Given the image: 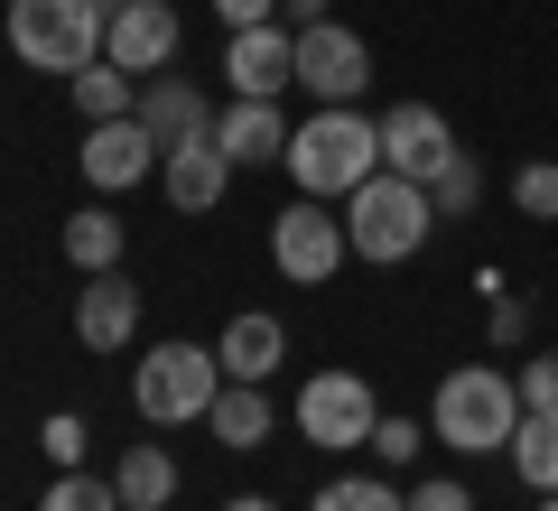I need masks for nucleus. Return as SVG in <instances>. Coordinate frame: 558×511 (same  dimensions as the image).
Instances as JSON below:
<instances>
[{
    "instance_id": "obj_1",
    "label": "nucleus",
    "mask_w": 558,
    "mask_h": 511,
    "mask_svg": "<svg viewBox=\"0 0 558 511\" xmlns=\"http://www.w3.org/2000/svg\"><path fill=\"white\" fill-rule=\"evenodd\" d=\"M279 168L299 178V196L344 205V196L381 168V121H363L354 102H317V112L289 131V158H279Z\"/></svg>"
},
{
    "instance_id": "obj_2",
    "label": "nucleus",
    "mask_w": 558,
    "mask_h": 511,
    "mask_svg": "<svg viewBox=\"0 0 558 511\" xmlns=\"http://www.w3.org/2000/svg\"><path fill=\"white\" fill-rule=\"evenodd\" d=\"M428 233H438V205H428V186H418V178L373 168V178L344 196V242H354V260H373V270L418 260V252H428Z\"/></svg>"
},
{
    "instance_id": "obj_3",
    "label": "nucleus",
    "mask_w": 558,
    "mask_h": 511,
    "mask_svg": "<svg viewBox=\"0 0 558 511\" xmlns=\"http://www.w3.org/2000/svg\"><path fill=\"white\" fill-rule=\"evenodd\" d=\"M521 428V381L494 373V363H465V373L438 381V400H428V437L457 455H502Z\"/></svg>"
},
{
    "instance_id": "obj_4",
    "label": "nucleus",
    "mask_w": 558,
    "mask_h": 511,
    "mask_svg": "<svg viewBox=\"0 0 558 511\" xmlns=\"http://www.w3.org/2000/svg\"><path fill=\"white\" fill-rule=\"evenodd\" d=\"M0 38L20 47V65H38V75H84L102 57V38H112V10L102 0H10Z\"/></svg>"
},
{
    "instance_id": "obj_5",
    "label": "nucleus",
    "mask_w": 558,
    "mask_h": 511,
    "mask_svg": "<svg viewBox=\"0 0 558 511\" xmlns=\"http://www.w3.org/2000/svg\"><path fill=\"white\" fill-rule=\"evenodd\" d=\"M215 391H223L215 344H149L140 373H131V400H140L149 428H186V418H205V410H215Z\"/></svg>"
},
{
    "instance_id": "obj_6",
    "label": "nucleus",
    "mask_w": 558,
    "mask_h": 511,
    "mask_svg": "<svg viewBox=\"0 0 558 511\" xmlns=\"http://www.w3.org/2000/svg\"><path fill=\"white\" fill-rule=\"evenodd\" d=\"M270 260H279V279L326 289V279L354 260V242H344V215H336V205H317V196H299L289 215L270 223Z\"/></svg>"
},
{
    "instance_id": "obj_7",
    "label": "nucleus",
    "mask_w": 558,
    "mask_h": 511,
    "mask_svg": "<svg viewBox=\"0 0 558 511\" xmlns=\"http://www.w3.org/2000/svg\"><path fill=\"white\" fill-rule=\"evenodd\" d=\"M373 428H381V400H373V381L363 373H317L299 391V437L307 447H373Z\"/></svg>"
},
{
    "instance_id": "obj_8",
    "label": "nucleus",
    "mask_w": 558,
    "mask_h": 511,
    "mask_svg": "<svg viewBox=\"0 0 558 511\" xmlns=\"http://www.w3.org/2000/svg\"><path fill=\"white\" fill-rule=\"evenodd\" d=\"M84 186L94 196H121V186H140V178H159V139H149V121L140 112H121V121H84Z\"/></svg>"
},
{
    "instance_id": "obj_9",
    "label": "nucleus",
    "mask_w": 558,
    "mask_h": 511,
    "mask_svg": "<svg viewBox=\"0 0 558 511\" xmlns=\"http://www.w3.org/2000/svg\"><path fill=\"white\" fill-rule=\"evenodd\" d=\"M223 84H233L242 102H279L299 84V28H279V20L233 28V38H223Z\"/></svg>"
},
{
    "instance_id": "obj_10",
    "label": "nucleus",
    "mask_w": 558,
    "mask_h": 511,
    "mask_svg": "<svg viewBox=\"0 0 558 511\" xmlns=\"http://www.w3.org/2000/svg\"><path fill=\"white\" fill-rule=\"evenodd\" d=\"M447 158H457V131H447L438 102H391V112H381V168H391V178L428 186Z\"/></svg>"
},
{
    "instance_id": "obj_11",
    "label": "nucleus",
    "mask_w": 558,
    "mask_h": 511,
    "mask_svg": "<svg viewBox=\"0 0 558 511\" xmlns=\"http://www.w3.org/2000/svg\"><path fill=\"white\" fill-rule=\"evenodd\" d=\"M299 84L317 102H354L363 84H373V47H363L354 28H336V20L299 28Z\"/></svg>"
},
{
    "instance_id": "obj_12",
    "label": "nucleus",
    "mask_w": 558,
    "mask_h": 511,
    "mask_svg": "<svg viewBox=\"0 0 558 511\" xmlns=\"http://www.w3.org/2000/svg\"><path fill=\"white\" fill-rule=\"evenodd\" d=\"M102 57L121 65V75H168L178 65V10L168 0H131V10H112V38H102Z\"/></svg>"
},
{
    "instance_id": "obj_13",
    "label": "nucleus",
    "mask_w": 558,
    "mask_h": 511,
    "mask_svg": "<svg viewBox=\"0 0 558 511\" xmlns=\"http://www.w3.org/2000/svg\"><path fill=\"white\" fill-rule=\"evenodd\" d=\"M131 334H140V289L121 270H94L84 297H75V344H84V354H121Z\"/></svg>"
},
{
    "instance_id": "obj_14",
    "label": "nucleus",
    "mask_w": 558,
    "mask_h": 511,
    "mask_svg": "<svg viewBox=\"0 0 558 511\" xmlns=\"http://www.w3.org/2000/svg\"><path fill=\"white\" fill-rule=\"evenodd\" d=\"M140 121H149V139H159V149L215 139V112H205V94H196L186 75H149V84H140Z\"/></svg>"
},
{
    "instance_id": "obj_15",
    "label": "nucleus",
    "mask_w": 558,
    "mask_h": 511,
    "mask_svg": "<svg viewBox=\"0 0 558 511\" xmlns=\"http://www.w3.org/2000/svg\"><path fill=\"white\" fill-rule=\"evenodd\" d=\"M279 354H289V326H279V316H260V307H242L233 326L215 334L223 381H270V373H279Z\"/></svg>"
},
{
    "instance_id": "obj_16",
    "label": "nucleus",
    "mask_w": 558,
    "mask_h": 511,
    "mask_svg": "<svg viewBox=\"0 0 558 511\" xmlns=\"http://www.w3.org/2000/svg\"><path fill=\"white\" fill-rule=\"evenodd\" d=\"M215 149L233 158V168H270V158H289V121H279V102H242L233 112H215Z\"/></svg>"
},
{
    "instance_id": "obj_17",
    "label": "nucleus",
    "mask_w": 558,
    "mask_h": 511,
    "mask_svg": "<svg viewBox=\"0 0 558 511\" xmlns=\"http://www.w3.org/2000/svg\"><path fill=\"white\" fill-rule=\"evenodd\" d=\"M159 168H168V205H178V215H215L223 178H233V158H223L215 139H186V149H168Z\"/></svg>"
},
{
    "instance_id": "obj_18",
    "label": "nucleus",
    "mask_w": 558,
    "mask_h": 511,
    "mask_svg": "<svg viewBox=\"0 0 558 511\" xmlns=\"http://www.w3.org/2000/svg\"><path fill=\"white\" fill-rule=\"evenodd\" d=\"M205 428H215V447H260V437H270V391H260V381H223L215 391V410H205Z\"/></svg>"
},
{
    "instance_id": "obj_19",
    "label": "nucleus",
    "mask_w": 558,
    "mask_h": 511,
    "mask_svg": "<svg viewBox=\"0 0 558 511\" xmlns=\"http://www.w3.org/2000/svg\"><path fill=\"white\" fill-rule=\"evenodd\" d=\"M112 484H121V511H168L178 502V455L168 447H131Z\"/></svg>"
},
{
    "instance_id": "obj_20",
    "label": "nucleus",
    "mask_w": 558,
    "mask_h": 511,
    "mask_svg": "<svg viewBox=\"0 0 558 511\" xmlns=\"http://www.w3.org/2000/svg\"><path fill=\"white\" fill-rule=\"evenodd\" d=\"M512 474L531 492H558V410H521V428H512Z\"/></svg>"
},
{
    "instance_id": "obj_21",
    "label": "nucleus",
    "mask_w": 558,
    "mask_h": 511,
    "mask_svg": "<svg viewBox=\"0 0 558 511\" xmlns=\"http://www.w3.org/2000/svg\"><path fill=\"white\" fill-rule=\"evenodd\" d=\"M65 84H75V112H84V121H121V112H140V75H121L112 57H94L84 75H65Z\"/></svg>"
},
{
    "instance_id": "obj_22",
    "label": "nucleus",
    "mask_w": 558,
    "mask_h": 511,
    "mask_svg": "<svg viewBox=\"0 0 558 511\" xmlns=\"http://www.w3.org/2000/svg\"><path fill=\"white\" fill-rule=\"evenodd\" d=\"M65 260H75L84 279H94V270H121V223L102 215V205H84V215H65Z\"/></svg>"
},
{
    "instance_id": "obj_23",
    "label": "nucleus",
    "mask_w": 558,
    "mask_h": 511,
    "mask_svg": "<svg viewBox=\"0 0 558 511\" xmlns=\"http://www.w3.org/2000/svg\"><path fill=\"white\" fill-rule=\"evenodd\" d=\"M317 511H410V492L381 474H336V484H317Z\"/></svg>"
},
{
    "instance_id": "obj_24",
    "label": "nucleus",
    "mask_w": 558,
    "mask_h": 511,
    "mask_svg": "<svg viewBox=\"0 0 558 511\" xmlns=\"http://www.w3.org/2000/svg\"><path fill=\"white\" fill-rule=\"evenodd\" d=\"M38 511H121V484H102V474L65 465L57 484H47V502H38Z\"/></svg>"
},
{
    "instance_id": "obj_25",
    "label": "nucleus",
    "mask_w": 558,
    "mask_h": 511,
    "mask_svg": "<svg viewBox=\"0 0 558 511\" xmlns=\"http://www.w3.org/2000/svg\"><path fill=\"white\" fill-rule=\"evenodd\" d=\"M475 196H484V168L457 149V158L438 168V178H428V205H438V223H447V215H475Z\"/></svg>"
},
{
    "instance_id": "obj_26",
    "label": "nucleus",
    "mask_w": 558,
    "mask_h": 511,
    "mask_svg": "<svg viewBox=\"0 0 558 511\" xmlns=\"http://www.w3.org/2000/svg\"><path fill=\"white\" fill-rule=\"evenodd\" d=\"M512 205L531 223H558V158H531V168H521L512 178Z\"/></svg>"
},
{
    "instance_id": "obj_27",
    "label": "nucleus",
    "mask_w": 558,
    "mask_h": 511,
    "mask_svg": "<svg viewBox=\"0 0 558 511\" xmlns=\"http://www.w3.org/2000/svg\"><path fill=\"white\" fill-rule=\"evenodd\" d=\"M38 447H47V465H57V474H65V465H84V418H75V410H57Z\"/></svg>"
},
{
    "instance_id": "obj_28",
    "label": "nucleus",
    "mask_w": 558,
    "mask_h": 511,
    "mask_svg": "<svg viewBox=\"0 0 558 511\" xmlns=\"http://www.w3.org/2000/svg\"><path fill=\"white\" fill-rule=\"evenodd\" d=\"M512 381H521V410H558V354H531Z\"/></svg>"
},
{
    "instance_id": "obj_29",
    "label": "nucleus",
    "mask_w": 558,
    "mask_h": 511,
    "mask_svg": "<svg viewBox=\"0 0 558 511\" xmlns=\"http://www.w3.org/2000/svg\"><path fill=\"white\" fill-rule=\"evenodd\" d=\"M410 511H475V492H465L457 474H438V484H418V492H410Z\"/></svg>"
},
{
    "instance_id": "obj_30",
    "label": "nucleus",
    "mask_w": 558,
    "mask_h": 511,
    "mask_svg": "<svg viewBox=\"0 0 558 511\" xmlns=\"http://www.w3.org/2000/svg\"><path fill=\"white\" fill-rule=\"evenodd\" d=\"M373 455H391V465H410V455H418V428H410V418H381V428H373Z\"/></svg>"
},
{
    "instance_id": "obj_31",
    "label": "nucleus",
    "mask_w": 558,
    "mask_h": 511,
    "mask_svg": "<svg viewBox=\"0 0 558 511\" xmlns=\"http://www.w3.org/2000/svg\"><path fill=\"white\" fill-rule=\"evenodd\" d=\"M215 20L223 28H260V20H279V0H215Z\"/></svg>"
},
{
    "instance_id": "obj_32",
    "label": "nucleus",
    "mask_w": 558,
    "mask_h": 511,
    "mask_svg": "<svg viewBox=\"0 0 558 511\" xmlns=\"http://www.w3.org/2000/svg\"><path fill=\"white\" fill-rule=\"evenodd\" d=\"M279 10H289L299 28H317V20H326V0H279Z\"/></svg>"
},
{
    "instance_id": "obj_33",
    "label": "nucleus",
    "mask_w": 558,
    "mask_h": 511,
    "mask_svg": "<svg viewBox=\"0 0 558 511\" xmlns=\"http://www.w3.org/2000/svg\"><path fill=\"white\" fill-rule=\"evenodd\" d=\"M223 511H279V502H270V492H242V502H223Z\"/></svg>"
},
{
    "instance_id": "obj_34",
    "label": "nucleus",
    "mask_w": 558,
    "mask_h": 511,
    "mask_svg": "<svg viewBox=\"0 0 558 511\" xmlns=\"http://www.w3.org/2000/svg\"><path fill=\"white\" fill-rule=\"evenodd\" d=\"M539 511H558V492H539Z\"/></svg>"
},
{
    "instance_id": "obj_35",
    "label": "nucleus",
    "mask_w": 558,
    "mask_h": 511,
    "mask_svg": "<svg viewBox=\"0 0 558 511\" xmlns=\"http://www.w3.org/2000/svg\"><path fill=\"white\" fill-rule=\"evenodd\" d=\"M102 10H131V0H102Z\"/></svg>"
}]
</instances>
